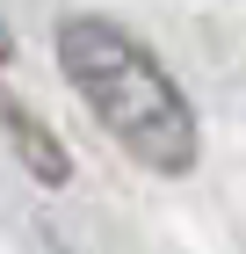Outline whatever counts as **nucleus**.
Instances as JSON below:
<instances>
[{
  "label": "nucleus",
  "instance_id": "f257e3e1",
  "mask_svg": "<svg viewBox=\"0 0 246 254\" xmlns=\"http://www.w3.org/2000/svg\"><path fill=\"white\" fill-rule=\"evenodd\" d=\"M58 65L80 87V102L101 117V131L159 175L196 167V109L174 87V73L109 15H65L58 22Z\"/></svg>",
  "mask_w": 246,
  "mask_h": 254
},
{
  "label": "nucleus",
  "instance_id": "f03ea898",
  "mask_svg": "<svg viewBox=\"0 0 246 254\" xmlns=\"http://www.w3.org/2000/svg\"><path fill=\"white\" fill-rule=\"evenodd\" d=\"M7 51H15V37H7V22H0V59H7Z\"/></svg>",
  "mask_w": 246,
  "mask_h": 254
}]
</instances>
